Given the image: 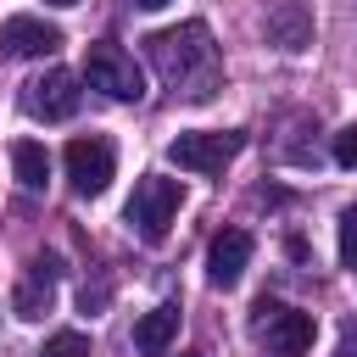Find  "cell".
I'll return each instance as SVG.
<instances>
[{"instance_id": "6da1fadb", "label": "cell", "mask_w": 357, "mask_h": 357, "mask_svg": "<svg viewBox=\"0 0 357 357\" xmlns=\"http://www.w3.org/2000/svg\"><path fill=\"white\" fill-rule=\"evenodd\" d=\"M151 50V67L156 78L184 95V100H206L218 84H223V61H218V45H212V28L206 22H178V28H162L145 39Z\"/></svg>"}, {"instance_id": "7a4b0ae2", "label": "cell", "mask_w": 357, "mask_h": 357, "mask_svg": "<svg viewBox=\"0 0 357 357\" xmlns=\"http://www.w3.org/2000/svg\"><path fill=\"white\" fill-rule=\"evenodd\" d=\"M178 184L173 178H162V173H145L139 184H134V195H128V229L145 240V245H162L167 240V229H173V218H178Z\"/></svg>"}, {"instance_id": "3957f363", "label": "cell", "mask_w": 357, "mask_h": 357, "mask_svg": "<svg viewBox=\"0 0 357 357\" xmlns=\"http://www.w3.org/2000/svg\"><path fill=\"white\" fill-rule=\"evenodd\" d=\"M84 84L100 89V95H112V100H139V95H145V73H139L134 56H128L123 45H112V39H95V45L84 50Z\"/></svg>"}, {"instance_id": "277c9868", "label": "cell", "mask_w": 357, "mask_h": 357, "mask_svg": "<svg viewBox=\"0 0 357 357\" xmlns=\"http://www.w3.org/2000/svg\"><path fill=\"white\" fill-rule=\"evenodd\" d=\"M257 340L268 346V357H307L312 351V312H296L284 301H257V318H251Z\"/></svg>"}, {"instance_id": "5b68a950", "label": "cell", "mask_w": 357, "mask_h": 357, "mask_svg": "<svg viewBox=\"0 0 357 357\" xmlns=\"http://www.w3.org/2000/svg\"><path fill=\"white\" fill-rule=\"evenodd\" d=\"M240 151H245V134L240 128H229V134H178L167 145V162L184 167V173H223Z\"/></svg>"}, {"instance_id": "8992f818", "label": "cell", "mask_w": 357, "mask_h": 357, "mask_svg": "<svg viewBox=\"0 0 357 357\" xmlns=\"http://www.w3.org/2000/svg\"><path fill=\"white\" fill-rule=\"evenodd\" d=\"M61 162H67V178H73L78 195H100V190L112 184V167H117V156H112V145H106L100 134H78V139H67Z\"/></svg>"}, {"instance_id": "52a82bcc", "label": "cell", "mask_w": 357, "mask_h": 357, "mask_svg": "<svg viewBox=\"0 0 357 357\" xmlns=\"http://www.w3.org/2000/svg\"><path fill=\"white\" fill-rule=\"evenodd\" d=\"M28 112L33 117H45V123H67L73 112H78V100H84V89H78V73H67V67H50V73H39L33 84H28Z\"/></svg>"}, {"instance_id": "ba28073f", "label": "cell", "mask_w": 357, "mask_h": 357, "mask_svg": "<svg viewBox=\"0 0 357 357\" xmlns=\"http://www.w3.org/2000/svg\"><path fill=\"white\" fill-rule=\"evenodd\" d=\"M61 45V28L56 22H45V17H6L0 22V50L6 56H50Z\"/></svg>"}, {"instance_id": "9c48e42d", "label": "cell", "mask_w": 357, "mask_h": 357, "mask_svg": "<svg viewBox=\"0 0 357 357\" xmlns=\"http://www.w3.org/2000/svg\"><path fill=\"white\" fill-rule=\"evenodd\" d=\"M56 262L50 257H33L28 262V273L17 279V290H11V312L17 318H45L50 312V301H56Z\"/></svg>"}, {"instance_id": "30bf717a", "label": "cell", "mask_w": 357, "mask_h": 357, "mask_svg": "<svg viewBox=\"0 0 357 357\" xmlns=\"http://www.w3.org/2000/svg\"><path fill=\"white\" fill-rule=\"evenodd\" d=\"M245 262H251V234H245V229H223V234H212V251H206V279H212L218 290L240 284Z\"/></svg>"}, {"instance_id": "8fae6325", "label": "cell", "mask_w": 357, "mask_h": 357, "mask_svg": "<svg viewBox=\"0 0 357 357\" xmlns=\"http://www.w3.org/2000/svg\"><path fill=\"white\" fill-rule=\"evenodd\" d=\"M268 39H273L279 50H307V45H312V11H307L301 0H279V6L268 11Z\"/></svg>"}, {"instance_id": "7c38bea8", "label": "cell", "mask_w": 357, "mask_h": 357, "mask_svg": "<svg viewBox=\"0 0 357 357\" xmlns=\"http://www.w3.org/2000/svg\"><path fill=\"white\" fill-rule=\"evenodd\" d=\"M173 335H178V307H173V301L151 307V312L134 324V346H139V357H162V351L173 346Z\"/></svg>"}, {"instance_id": "4fadbf2b", "label": "cell", "mask_w": 357, "mask_h": 357, "mask_svg": "<svg viewBox=\"0 0 357 357\" xmlns=\"http://www.w3.org/2000/svg\"><path fill=\"white\" fill-rule=\"evenodd\" d=\"M11 173H17L22 190H45V184H50V156H45V145L11 139Z\"/></svg>"}, {"instance_id": "5bb4252c", "label": "cell", "mask_w": 357, "mask_h": 357, "mask_svg": "<svg viewBox=\"0 0 357 357\" xmlns=\"http://www.w3.org/2000/svg\"><path fill=\"white\" fill-rule=\"evenodd\" d=\"M39 357H89V340L78 335V329H61V335H50L45 340V351Z\"/></svg>"}, {"instance_id": "9a60e30c", "label": "cell", "mask_w": 357, "mask_h": 357, "mask_svg": "<svg viewBox=\"0 0 357 357\" xmlns=\"http://www.w3.org/2000/svg\"><path fill=\"white\" fill-rule=\"evenodd\" d=\"M340 262L357 273V212H346V218H340Z\"/></svg>"}, {"instance_id": "2e32d148", "label": "cell", "mask_w": 357, "mask_h": 357, "mask_svg": "<svg viewBox=\"0 0 357 357\" xmlns=\"http://www.w3.org/2000/svg\"><path fill=\"white\" fill-rule=\"evenodd\" d=\"M335 162L340 167H357V128H340L335 134Z\"/></svg>"}, {"instance_id": "e0dca14e", "label": "cell", "mask_w": 357, "mask_h": 357, "mask_svg": "<svg viewBox=\"0 0 357 357\" xmlns=\"http://www.w3.org/2000/svg\"><path fill=\"white\" fill-rule=\"evenodd\" d=\"M340 357H357V324H346V335H340Z\"/></svg>"}, {"instance_id": "ac0fdd59", "label": "cell", "mask_w": 357, "mask_h": 357, "mask_svg": "<svg viewBox=\"0 0 357 357\" xmlns=\"http://www.w3.org/2000/svg\"><path fill=\"white\" fill-rule=\"evenodd\" d=\"M134 6H145V11H162V6H167V0H134Z\"/></svg>"}, {"instance_id": "d6986e66", "label": "cell", "mask_w": 357, "mask_h": 357, "mask_svg": "<svg viewBox=\"0 0 357 357\" xmlns=\"http://www.w3.org/2000/svg\"><path fill=\"white\" fill-rule=\"evenodd\" d=\"M50 6H78V0H50Z\"/></svg>"}, {"instance_id": "ffe728a7", "label": "cell", "mask_w": 357, "mask_h": 357, "mask_svg": "<svg viewBox=\"0 0 357 357\" xmlns=\"http://www.w3.org/2000/svg\"><path fill=\"white\" fill-rule=\"evenodd\" d=\"M184 357H201V351H184Z\"/></svg>"}]
</instances>
